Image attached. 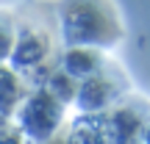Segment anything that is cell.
<instances>
[{
  "mask_svg": "<svg viewBox=\"0 0 150 144\" xmlns=\"http://www.w3.org/2000/svg\"><path fill=\"white\" fill-rule=\"evenodd\" d=\"M11 47H14V25L0 17V61L11 53Z\"/></svg>",
  "mask_w": 150,
  "mask_h": 144,
  "instance_id": "cell-1",
  "label": "cell"
}]
</instances>
